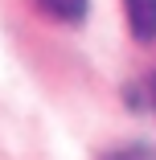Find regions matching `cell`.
I'll use <instances>...</instances> for the list:
<instances>
[{
  "instance_id": "3",
  "label": "cell",
  "mask_w": 156,
  "mask_h": 160,
  "mask_svg": "<svg viewBox=\"0 0 156 160\" xmlns=\"http://www.w3.org/2000/svg\"><path fill=\"white\" fill-rule=\"evenodd\" d=\"M103 160H156V152H152V148H144V144H128V148L107 152Z\"/></svg>"
},
{
  "instance_id": "2",
  "label": "cell",
  "mask_w": 156,
  "mask_h": 160,
  "mask_svg": "<svg viewBox=\"0 0 156 160\" xmlns=\"http://www.w3.org/2000/svg\"><path fill=\"white\" fill-rule=\"evenodd\" d=\"M37 8L53 21H62V25H78L90 12V0H37Z\"/></svg>"
},
{
  "instance_id": "1",
  "label": "cell",
  "mask_w": 156,
  "mask_h": 160,
  "mask_svg": "<svg viewBox=\"0 0 156 160\" xmlns=\"http://www.w3.org/2000/svg\"><path fill=\"white\" fill-rule=\"evenodd\" d=\"M136 41H156V0H123Z\"/></svg>"
}]
</instances>
